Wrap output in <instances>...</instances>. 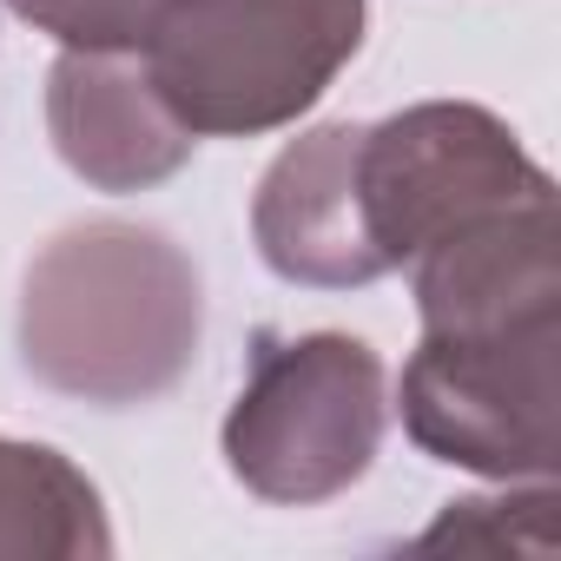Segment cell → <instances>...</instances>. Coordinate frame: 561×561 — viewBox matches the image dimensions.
<instances>
[{"instance_id":"cell-2","label":"cell","mask_w":561,"mask_h":561,"mask_svg":"<svg viewBox=\"0 0 561 561\" xmlns=\"http://www.w3.org/2000/svg\"><path fill=\"white\" fill-rule=\"evenodd\" d=\"M364 21V0H165L139 60L192 139H264L337 87Z\"/></svg>"},{"instance_id":"cell-7","label":"cell","mask_w":561,"mask_h":561,"mask_svg":"<svg viewBox=\"0 0 561 561\" xmlns=\"http://www.w3.org/2000/svg\"><path fill=\"white\" fill-rule=\"evenodd\" d=\"M47 133L93 192H152L192 159V133L159 100L139 54H60L47 73Z\"/></svg>"},{"instance_id":"cell-4","label":"cell","mask_w":561,"mask_h":561,"mask_svg":"<svg viewBox=\"0 0 561 561\" xmlns=\"http://www.w3.org/2000/svg\"><path fill=\"white\" fill-rule=\"evenodd\" d=\"M423 456L489 482H554L561 462V311L423 331L397 377Z\"/></svg>"},{"instance_id":"cell-1","label":"cell","mask_w":561,"mask_h":561,"mask_svg":"<svg viewBox=\"0 0 561 561\" xmlns=\"http://www.w3.org/2000/svg\"><path fill=\"white\" fill-rule=\"evenodd\" d=\"M205 285L159 225L87 218L54 231L21 277V364L93 410L159 403L198 357Z\"/></svg>"},{"instance_id":"cell-8","label":"cell","mask_w":561,"mask_h":561,"mask_svg":"<svg viewBox=\"0 0 561 561\" xmlns=\"http://www.w3.org/2000/svg\"><path fill=\"white\" fill-rule=\"evenodd\" d=\"M113 522L87 469L47 443L0 436V561H106Z\"/></svg>"},{"instance_id":"cell-5","label":"cell","mask_w":561,"mask_h":561,"mask_svg":"<svg viewBox=\"0 0 561 561\" xmlns=\"http://www.w3.org/2000/svg\"><path fill=\"white\" fill-rule=\"evenodd\" d=\"M535 192H554L548 165H535L515 126L476 100H423L390 119H364L357 133V211L383 277Z\"/></svg>"},{"instance_id":"cell-3","label":"cell","mask_w":561,"mask_h":561,"mask_svg":"<svg viewBox=\"0 0 561 561\" xmlns=\"http://www.w3.org/2000/svg\"><path fill=\"white\" fill-rule=\"evenodd\" d=\"M390 430V370L351 331H257L225 410V469L277 508H318L357 489Z\"/></svg>"},{"instance_id":"cell-6","label":"cell","mask_w":561,"mask_h":561,"mask_svg":"<svg viewBox=\"0 0 561 561\" xmlns=\"http://www.w3.org/2000/svg\"><path fill=\"white\" fill-rule=\"evenodd\" d=\"M357 133L364 119H331L298 133L277 152L251 192V238L257 257L311 291H364L377 285V257L357 211Z\"/></svg>"},{"instance_id":"cell-10","label":"cell","mask_w":561,"mask_h":561,"mask_svg":"<svg viewBox=\"0 0 561 561\" xmlns=\"http://www.w3.org/2000/svg\"><path fill=\"white\" fill-rule=\"evenodd\" d=\"M554 482H535V489H515V495H476V502H449V515L423 535V548H535L548 554L554 548Z\"/></svg>"},{"instance_id":"cell-9","label":"cell","mask_w":561,"mask_h":561,"mask_svg":"<svg viewBox=\"0 0 561 561\" xmlns=\"http://www.w3.org/2000/svg\"><path fill=\"white\" fill-rule=\"evenodd\" d=\"M0 8L73 54H139L165 0H0Z\"/></svg>"}]
</instances>
